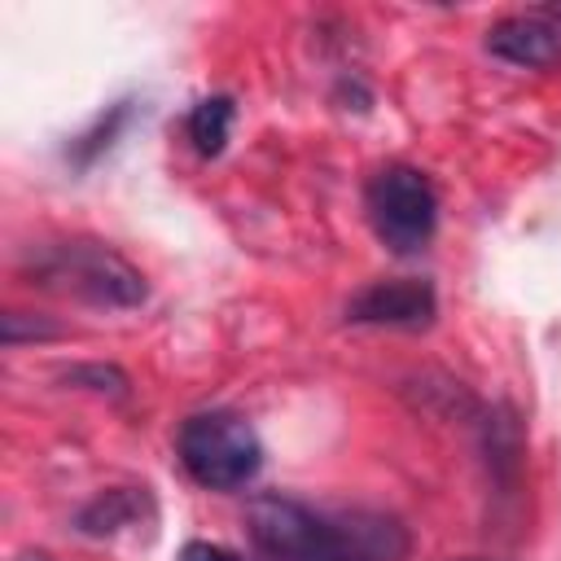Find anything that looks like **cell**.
I'll use <instances>...</instances> for the list:
<instances>
[{
    "mask_svg": "<svg viewBox=\"0 0 561 561\" xmlns=\"http://www.w3.org/2000/svg\"><path fill=\"white\" fill-rule=\"evenodd\" d=\"M127 114H131V101H118V105H110V114H101L92 131H83V136H75V140H70L66 158H70L75 167H88V162H92L101 149H110V145H114V136L123 131Z\"/></svg>",
    "mask_w": 561,
    "mask_h": 561,
    "instance_id": "10",
    "label": "cell"
},
{
    "mask_svg": "<svg viewBox=\"0 0 561 561\" xmlns=\"http://www.w3.org/2000/svg\"><path fill=\"white\" fill-rule=\"evenodd\" d=\"M486 53L508 66H522V70H543V66L561 61V26L543 9L508 13L486 26Z\"/></svg>",
    "mask_w": 561,
    "mask_h": 561,
    "instance_id": "6",
    "label": "cell"
},
{
    "mask_svg": "<svg viewBox=\"0 0 561 561\" xmlns=\"http://www.w3.org/2000/svg\"><path fill=\"white\" fill-rule=\"evenodd\" d=\"M245 539L259 561H403L412 535L377 508H316L263 491L245 504Z\"/></svg>",
    "mask_w": 561,
    "mask_h": 561,
    "instance_id": "1",
    "label": "cell"
},
{
    "mask_svg": "<svg viewBox=\"0 0 561 561\" xmlns=\"http://www.w3.org/2000/svg\"><path fill=\"white\" fill-rule=\"evenodd\" d=\"M434 316H438V294L421 276L373 280L346 302V320L351 324H373V329H408V333H416V329H430Z\"/></svg>",
    "mask_w": 561,
    "mask_h": 561,
    "instance_id": "5",
    "label": "cell"
},
{
    "mask_svg": "<svg viewBox=\"0 0 561 561\" xmlns=\"http://www.w3.org/2000/svg\"><path fill=\"white\" fill-rule=\"evenodd\" d=\"M149 513V495L145 486H110L101 495H92L79 513H75V526L92 539H105V535H118L127 526H136L140 517Z\"/></svg>",
    "mask_w": 561,
    "mask_h": 561,
    "instance_id": "7",
    "label": "cell"
},
{
    "mask_svg": "<svg viewBox=\"0 0 561 561\" xmlns=\"http://www.w3.org/2000/svg\"><path fill=\"white\" fill-rule=\"evenodd\" d=\"M175 456L184 473L206 491H237L263 469V443L254 425L232 408H206L180 421Z\"/></svg>",
    "mask_w": 561,
    "mask_h": 561,
    "instance_id": "3",
    "label": "cell"
},
{
    "mask_svg": "<svg viewBox=\"0 0 561 561\" xmlns=\"http://www.w3.org/2000/svg\"><path fill=\"white\" fill-rule=\"evenodd\" d=\"M180 561H245V557H237V552H232V548H224V543L193 539V543H184V548H180Z\"/></svg>",
    "mask_w": 561,
    "mask_h": 561,
    "instance_id": "13",
    "label": "cell"
},
{
    "mask_svg": "<svg viewBox=\"0 0 561 561\" xmlns=\"http://www.w3.org/2000/svg\"><path fill=\"white\" fill-rule=\"evenodd\" d=\"M57 333H61V324H53V320H44V316H35V320H26V311H4V316H0V337H4V346L48 342V337H57Z\"/></svg>",
    "mask_w": 561,
    "mask_h": 561,
    "instance_id": "11",
    "label": "cell"
},
{
    "mask_svg": "<svg viewBox=\"0 0 561 561\" xmlns=\"http://www.w3.org/2000/svg\"><path fill=\"white\" fill-rule=\"evenodd\" d=\"M13 561H53V557H48V552H18Z\"/></svg>",
    "mask_w": 561,
    "mask_h": 561,
    "instance_id": "14",
    "label": "cell"
},
{
    "mask_svg": "<svg viewBox=\"0 0 561 561\" xmlns=\"http://www.w3.org/2000/svg\"><path fill=\"white\" fill-rule=\"evenodd\" d=\"M22 276L48 294L79 298L105 311H131L149 298L145 272L131 259H123L114 245L92 237H66V241H44L26 250Z\"/></svg>",
    "mask_w": 561,
    "mask_h": 561,
    "instance_id": "2",
    "label": "cell"
},
{
    "mask_svg": "<svg viewBox=\"0 0 561 561\" xmlns=\"http://www.w3.org/2000/svg\"><path fill=\"white\" fill-rule=\"evenodd\" d=\"M232 123H237L232 96L215 92V96H202V101L188 110L184 131H188V140H193V149H197L202 158H215V153H224V145H228V136H232Z\"/></svg>",
    "mask_w": 561,
    "mask_h": 561,
    "instance_id": "9",
    "label": "cell"
},
{
    "mask_svg": "<svg viewBox=\"0 0 561 561\" xmlns=\"http://www.w3.org/2000/svg\"><path fill=\"white\" fill-rule=\"evenodd\" d=\"M70 386H88L96 394H127V377L114 368V364H83V368H70L66 373Z\"/></svg>",
    "mask_w": 561,
    "mask_h": 561,
    "instance_id": "12",
    "label": "cell"
},
{
    "mask_svg": "<svg viewBox=\"0 0 561 561\" xmlns=\"http://www.w3.org/2000/svg\"><path fill=\"white\" fill-rule=\"evenodd\" d=\"M482 451H486V465H491V478L500 486H513L517 482V469H522V425L513 416V408H491L482 416Z\"/></svg>",
    "mask_w": 561,
    "mask_h": 561,
    "instance_id": "8",
    "label": "cell"
},
{
    "mask_svg": "<svg viewBox=\"0 0 561 561\" xmlns=\"http://www.w3.org/2000/svg\"><path fill=\"white\" fill-rule=\"evenodd\" d=\"M364 210L377 241L394 254H421L438 228V193L421 167L386 162L364 188Z\"/></svg>",
    "mask_w": 561,
    "mask_h": 561,
    "instance_id": "4",
    "label": "cell"
}]
</instances>
